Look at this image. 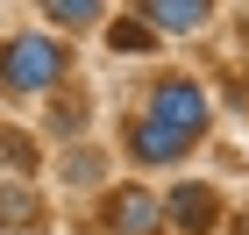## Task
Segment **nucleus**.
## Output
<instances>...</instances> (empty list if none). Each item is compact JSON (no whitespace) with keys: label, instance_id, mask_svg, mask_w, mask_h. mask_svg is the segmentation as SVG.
<instances>
[{"label":"nucleus","instance_id":"nucleus-1","mask_svg":"<svg viewBox=\"0 0 249 235\" xmlns=\"http://www.w3.org/2000/svg\"><path fill=\"white\" fill-rule=\"evenodd\" d=\"M64 72H71V57H64V43L50 36V29H29V36L0 43V93H15V100L50 93Z\"/></svg>","mask_w":249,"mask_h":235},{"label":"nucleus","instance_id":"nucleus-2","mask_svg":"<svg viewBox=\"0 0 249 235\" xmlns=\"http://www.w3.org/2000/svg\"><path fill=\"white\" fill-rule=\"evenodd\" d=\"M142 114L157 121V128H171L178 143H199L207 136V93H199V86H192V78H164V86H157L150 93V107H142Z\"/></svg>","mask_w":249,"mask_h":235},{"label":"nucleus","instance_id":"nucleus-3","mask_svg":"<svg viewBox=\"0 0 249 235\" xmlns=\"http://www.w3.org/2000/svg\"><path fill=\"white\" fill-rule=\"evenodd\" d=\"M100 228H114V235H157L164 228V199H157L150 185H114V193L100 199Z\"/></svg>","mask_w":249,"mask_h":235},{"label":"nucleus","instance_id":"nucleus-4","mask_svg":"<svg viewBox=\"0 0 249 235\" xmlns=\"http://www.w3.org/2000/svg\"><path fill=\"white\" fill-rule=\"evenodd\" d=\"M164 221H171V228H185V235L221 228V193H213V185H199V178H178L171 193H164Z\"/></svg>","mask_w":249,"mask_h":235},{"label":"nucleus","instance_id":"nucleus-5","mask_svg":"<svg viewBox=\"0 0 249 235\" xmlns=\"http://www.w3.org/2000/svg\"><path fill=\"white\" fill-rule=\"evenodd\" d=\"M135 15L150 21L157 36H192V29H207L213 0H135Z\"/></svg>","mask_w":249,"mask_h":235},{"label":"nucleus","instance_id":"nucleus-6","mask_svg":"<svg viewBox=\"0 0 249 235\" xmlns=\"http://www.w3.org/2000/svg\"><path fill=\"white\" fill-rule=\"evenodd\" d=\"M185 150H192V143H178L171 128H157L150 114H135V121H128V157L142 164V171H157V164H178Z\"/></svg>","mask_w":249,"mask_h":235},{"label":"nucleus","instance_id":"nucleus-7","mask_svg":"<svg viewBox=\"0 0 249 235\" xmlns=\"http://www.w3.org/2000/svg\"><path fill=\"white\" fill-rule=\"evenodd\" d=\"M43 228V199L29 178H0V235H29Z\"/></svg>","mask_w":249,"mask_h":235},{"label":"nucleus","instance_id":"nucleus-8","mask_svg":"<svg viewBox=\"0 0 249 235\" xmlns=\"http://www.w3.org/2000/svg\"><path fill=\"white\" fill-rule=\"evenodd\" d=\"M50 29H93L100 21V0H36Z\"/></svg>","mask_w":249,"mask_h":235},{"label":"nucleus","instance_id":"nucleus-9","mask_svg":"<svg viewBox=\"0 0 249 235\" xmlns=\"http://www.w3.org/2000/svg\"><path fill=\"white\" fill-rule=\"evenodd\" d=\"M107 43L135 57V50H150V43H157V29H150L142 15H121V21H107Z\"/></svg>","mask_w":249,"mask_h":235},{"label":"nucleus","instance_id":"nucleus-10","mask_svg":"<svg viewBox=\"0 0 249 235\" xmlns=\"http://www.w3.org/2000/svg\"><path fill=\"white\" fill-rule=\"evenodd\" d=\"M0 164H7V178H29L36 171V143L15 136V128H0Z\"/></svg>","mask_w":249,"mask_h":235},{"label":"nucleus","instance_id":"nucleus-11","mask_svg":"<svg viewBox=\"0 0 249 235\" xmlns=\"http://www.w3.org/2000/svg\"><path fill=\"white\" fill-rule=\"evenodd\" d=\"M235 228H242V235H249V214H242V221H235Z\"/></svg>","mask_w":249,"mask_h":235},{"label":"nucleus","instance_id":"nucleus-12","mask_svg":"<svg viewBox=\"0 0 249 235\" xmlns=\"http://www.w3.org/2000/svg\"><path fill=\"white\" fill-rule=\"evenodd\" d=\"M242 29H249V15H242Z\"/></svg>","mask_w":249,"mask_h":235}]
</instances>
